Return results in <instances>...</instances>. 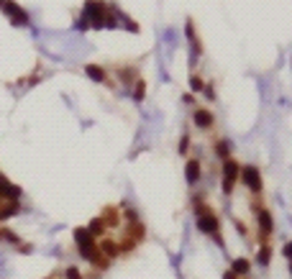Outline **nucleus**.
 I'll return each mask as SVG.
<instances>
[{
    "label": "nucleus",
    "instance_id": "1",
    "mask_svg": "<svg viewBox=\"0 0 292 279\" xmlns=\"http://www.w3.org/2000/svg\"><path fill=\"white\" fill-rule=\"evenodd\" d=\"M75 244H77L80 254L85 256L87 262H95V259H100L97 251H95V246H93V236H90L87 228H77V231H75Z\"/></svg>",
    "mask_w": 292,
    "mask_h": 279
},
{
    "label": "nucleus",
    "instance_id": "2",
    "mask_svg": "<svg viewBox=\"0 0 292 279\" xmlns=\"http://www.w3.org/2000/svg\"><path fill=\"white\" fill-rule=\"evenodd\" d=\"M243 182H246V187L249 190H254V192H259L261 190V177H259V169L257 167H241V174H239Z\"/></svg>",
    "mask_w": 292,
    "mask_h": 279
},
{
    "label": "nucleus",
    "instance_id": "3",
    "mask_svg": "<svg viewBox=\"0 0 292 279\" xmlns=\"http://www.w3.org/2000/svg\"><path fill=\"white\" fill-rule=\"evenodd\" d=\"M239 174H241V167L236 164L233 159H226V164H223V182H236L239 179Z\"/></svg>",
    "mask_w": 292,
    "mask_h": 279
},
{
    "label": "nucleus",
    "instance_id": "4",
    "mask_svg": "<svg viewBox=\"0 0 292 279\" xmlns=\"http://www.w3.org/2000/svg\"><path fill=\"white\" fill-rule=\"evenodd\" d=\"M5 13L11 16V18H13V23H18V26H26V23H29V16H26L16 3H5Z\"/></svg>",
    "mask_w": 292,
    "mask_h": 279
},
{
    "label": "nucleus",
    "instance_id": "5",
    "mask_svg": "<svg viewBox=\"0 0 292 279\" xmlns=\"http://www.w3.org/2000/svg\"><path fill=\"white\" fill-rule=\"evenodd\" d=\"M197 228L203 231V233H215L218 231V218L211 213H205L203 218H197Z\"/></svg>",
    "mask_w": 292,
    "mask_h": 279
},
{
    "label": "nucleus",
    "instance_id": "6",
    "mask_svg": "<svg viewBox=\"0 0 292 279\" xmlns=\"http://www.w3.org/2000/svg\"><path fill=\"white\" fill-rule=\"evenodd\" d=\"M18 195H21V190H18V187H13L3 174H0V197H8V200H18Z\"/></svg>",
    "mask_w": 292,
    "mask_h": 279
},
{
    "label": "nucleus",
    "instance_id": "7",
    "mask_svg": "<svg viewBox=\"0 0 292 279\" xmlns=\"http://www.w3.org/2000/svg\"><path fill=\"white\" fill-rule=\"evenodd\" d=\"M185 179H187V182H197V179H200V164H197L195 159L187 161V167H185Z\"/></svg>",
    "mask_w": 292,
    "mask_h": 279
},
{
    "label": "nucleus",
    "instance_id": "8",
    "mask_svg": "<svg viewBox=\"0 0 292 279\" xmlns=\"http://www.w3.org/2000/svg\"><path fill=\"white\" fill-rule=\"evenodd\" d=\"M195 123L200 125V128H211L213 118H211V113H208V110H197V113H195Z\"/></svg>",
    "mask_w": 292,
    "mask_h": 279
},
{
    "label": "nucleus",
    "instance_id": "9",
    "mask_svg": "<svg viewBox=\"0 0 292 279\" xmlns=\"http://www.w3.org/2000/svg\"><path fill=\"white\" fill-rule=\"evenodd\" d=\"M259 226H261V233H272V215L267 210H259Z\"/></svg>",
    "mask_w": 292,
    "mask_h": 279
},
{
    "label": "nucleus",
    "instance_id": "10",
    "mask_svg": "<svg viewBox=\"0 0 292 279\" xmlns=\"http://www.w3.org/2000/svg\"><path fill=\"white\" fill-rule=\"evenodd\" d=\"M85 72L95 79V82H105V72L100 69V67H93V64H90V67H85Z\"/></svg>",
    "mask_w": 292,
    "mask_h": 279
},
{
    "label": "nucleus",
    "instance_id": "11",
    "mask_svg": "<svg viewBox=\"0 0 292 279\" xmlns=\"http://www.w3.org/2000/svg\"><path fill=\"white\" fill-rule=\"evenodd\" d=\"M13 213H18V200H13L11 205H5L3 210H0V220H5V218H11Z\"/></svg>",
    "mask_w": 292,
    "mask_h": 279
},
{
    "label": "nucleus",
    "instance_id": "12",
    "mask_svg": "<svg viewBox=\"0 0 292 279\" xmlns=\"http://www.w3.org/2000/svg\"><path fill=\"white\" fill-rule=\"evenodd\" d=\"M87 231H90V236H100V233L105 231V226H103V220H97V218H95V220L87 226Z\"/></svg>",
    "mask_w": 292,
    "mask_h": 279
},
{
    "label": "nucleus",
    "instance_id": "13",
    "mask_svg": "<svg viewBox=\"0 0 292 279\" xmlns=\"http://www.w3.org/2000/svg\"><path fill=\"white\" fill-rule=\"evenodd\" d=\"M246 272H249V262H246V259L233 262V274H246Z\"/></svg>",
    "mask_w": 292,
    "mask_h": 279
},
{
    "label": "nucleus",
    "instance_id": "14",
    "mask_svg": "<svg viewBox=\"0 0 292 279\" xmlns=\"http://www.w3.org/2000/svg\"><path fill=\"white\" fill-rule=\"evenodd\" d=\"M269 259H272V248L264 246V248L259 251V264H269Z\"/></svg>",
    "mask_w": 292,
    "mask_h": 279
},
{
    "label": "nucleus",
    "instance_id": "15",
    "mask_svg": "<svg viewBox=\"0 0 292 279\" xmlns=\"http://www.w3.org/2000/svg\"><path fill=\"white\" fill-rule=\"evenodd\" d=\"M103 251H105L108 256H115L118 254V246L113 244V241H103Z\"/></svg>",
    "mask_w": 292,
    "mask_h": 279
},
{
    "label": "nucleus",
    "instance_id": "16",
    "mask_svg": "<svg viewBox=\"0 0 292 279\" xmlns=\"http://www.w3.org/2000/svg\"><path fill=\"white\" fill-rule=\"evenodd\" d=\"M144 93H146V85L139 82V85H136V95L133 97H136V100H144Z\"/></svg>",
    "mask_w": 292,
    "mask_h": 279
},
{
    "label": "nucleus",
    "instance_id": "17",
    "mask_svg": "<svg viewBox=\"0 0 292 279\" xmlns=\"http://www.w3.org/2000/svg\"><path fill=\"white\" fill-rule=\"evenodd\" d=\"M218 154H221L223 159H228V143H226V141L218 143Z\"/></svg>",
    "mask_w": 292,
    "mask_h": 279
},
{
    "label": "nucleus",
    "instance_id": "18",
    "mask_svg": "<svg viewBox=\"0 0 292 279\" xmlns=\"http://www.w3.org/2000/svg\"><path fill=\"white\" fill-rule=\"evenodd\" d=\"M190 87L200 90V87H203V79H200V77H190Z\"/></svg>",
    "mask_w": 292,
    "mask_h": 279
},
{
    "label": "nucleus",
    "instance_id": "19",
    "mask_svg": "<svg viewBox=\"0 0 292 279\" xmlns=\"http://www.w3.org/2000/svg\"><path fill=\"white\" fill-rule=\"evenodd\" d=\"M67 279H82L77 269H67Z\"/></svg>",
    "mask_w": 292,
    "mask_h": 279
},
{
    "label": "nucleus",
    "instance_id": "20",
    "mask_svg": "<svg viewBox=\"0 0 292 279\" xmlns=\"http://www.w3.org/2000/svg\"><path fill=\"white\" fill-rule=\"evenodd\" d=\"M223 279H236V274H233V272H228V274H226Z\"/></svg>",
    "mask_w": 292,
    "mask_h": 279
},
{
    "label": "nucleus",
    "instance_id": "21",
    "mask_svg": "<svg viewBox=\"0 0 292 279\" xmlns=\"http://www.w3.org/2000/svg\"><path fill=\"white\" fill-rule=\"evenodd\" d=\"M0 3H5V0H0Z\"/></svg>",
    "mask_w": 292,
    "mask_h": 279
}]
</instances>
